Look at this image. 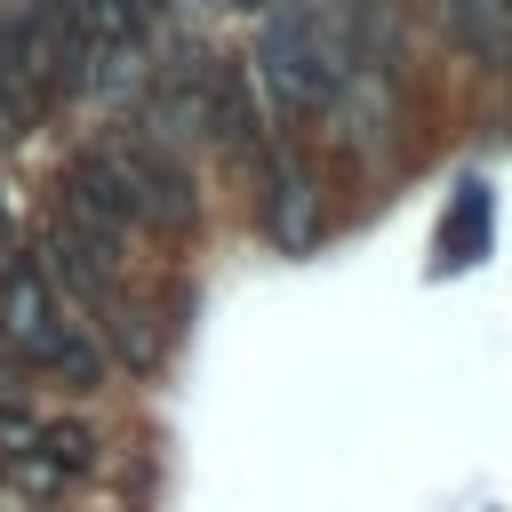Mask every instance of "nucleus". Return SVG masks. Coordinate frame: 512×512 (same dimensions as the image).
I'll list each match as a JSON object with an SVG mask.
<instances>
[{"mask_svg": "<svg viewBox=\"0 0 512 512\" xmlns=\"http://www.w3.org/2000/svg\"><path fill=\"white\" fill-rule=\"evenodd\" d=\"M56 216L80 224V232H96V240H112V248H128V232H136V192H128L120 144H88V152L64 160V176H56Z\"/></svg>", "mask_w": 512, "mask_h": 512, "instance_id": "1", "label": "nucleus"}, {"mask_svg": "<svg viewBox=\"0 0 512 512\" xmlns=\"http://www.w3.org/2000/svg\"><path fill=\"white\" fill-rule=\"evenodd\" d=\"M128 160V192H136V232H192L200 224V192H192V168L168 152V144H120Z\"/></svg>", "mask_w": 512, "mask_h": 512, "instance_id": "2", "label": "nucleus"}, {"mask_svg": "<svg viewBox=\"0 0 512 512\" xmlns=\"http://www.w3.org/2000/svg\"><path fill=\"white\" fill-rule=\"evenodd\" d=\"M56 320H64V304H56L48 272H40L32 256H16V264L0 272V352H24V344H40Z\"/></svg>", "mask_w": 512, "mask_h": 512, "instance_id": "3", "label": "nucleus"}, {"mask_svg": "<svg viewBox=\"0 0 512 512\" xmlns=\"http://www.w3.org/2000/svg\"><path fill=\"white\" fill-rule=\"evenodd\" d=\"M200 128L232 152V160H248L256 152V80L240 72V64H224V72H208V96H200Z\"/></svg>", "mask_w": 512, "mask_h": 512, "instance_id": "4", "label": "nucleus"}, {"mask_svg": "<svg viewBox=\"0 0 512 512\" xmlns=\"http://www.w3.org/2000/svg\"><path fill=\"white\" fill-rule=\"evenodd\" d=\"M16 464H48L56 480H80V472H96V424L88 416H40V432Z\"/></svg>", "mask_w": 512, "mask_h": 512, "instance_id": "5", "label": "nucleus"}, {"mask_svg": "<svg viewBox=\"0 0 512 512\" xmlns=\"http://www.w3.org/2000/svg\"><path fill=\"white\" fill-rule=\"evenodd\" d=\"M312 176L304 168H288V160H272V192H264V224H272V240L280 248H304L312 240Z\"/></svg>", "mask_w": 512, "mask_h": 512, "instance_id": "6", "label": "nucleus"}, {"mask_svg": "<svg viewBox=\"0 0 512 512\" xmlns=\"http://www.w3.org/2000/svg\"><path fill=\"white\" fill-rule=\"evenodd\" d=\"M456 32L480 64H504L512 56V0H456Z\"/></svg>", "mask_w": 512, "mask_h": 512, "instance_id": "7", "label": "nucleus"}, {"mask_svg": "<svg viewBox=\"0 0 512 512\" xmlns=\"http://www.w3.org/2000/svg\"><path fill=\"white\" fill-rule=\"evenodd\" d=\"M16 264V216H8V192H0V272Z\"/></svg>", "mask_w": 512, "mask_h": 512, "instance_id": "8", "label": "nucleus"}, {"mask_svg": "<svg viewBox=\"0 0 512 512\" xmlns=\"http://www.w3.org/2000/svg\"><path fill=\"white\" fill-rule=\"evenodd\" d=\"M232 8H272V0H232Z\"/></svg>", "mask_w": 512, "mask_h": 512, "instance_id": "9", "label": "nucleus"}]
</instances>
